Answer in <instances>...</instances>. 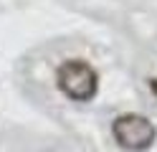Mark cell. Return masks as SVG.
<instances>
[{
    "label": "cell",
    "instance_id": "obj_2",
    "mask_svg": "<svg viewBox=\"0 0 157 152\" xmlns=\"http://www.w3.org/2000/svg\"><path fill=\"white\" fill-rule=\"evenodd\" d=\"M112 134L117 139V145L129 150V152H144L152 147V142L157 137L155 124L142 114H122L114 119Z\"/></svg>",
    "mask_w": 157,
    "mask_h": 152
},
{
    "label": "cell",
    "instance_id": "obj_1",
    "mask_svg": "<svg viewBox=\"0 0 157 152\" xmlns=\"http://www.w3.org/2000/svg\"><path fill=\"white\" fill-rule=\"evenodd\" d=\"M56 84L63 91V96L74 99V101H91L99 91V74L81 58L66 61L58 66L56 74Z\"/></svg>",
    "mask_w": 157,
    "mask_h": 152
},
{
    "label": "cell",
    "instance_id": "obj_3",
    "mask_svg": "<svg viewBox=\"0 0 157 152\" xmlns=\"http://www.w3.org/2000/svg\"><path fill=\"white\" fill-rule=\"evenodd\" d=\"M150 89H152V94L157 96V79H150Z\"/></svg>",
    "mask_w": 157,
    "mask_h": 152
}]
</instances>
